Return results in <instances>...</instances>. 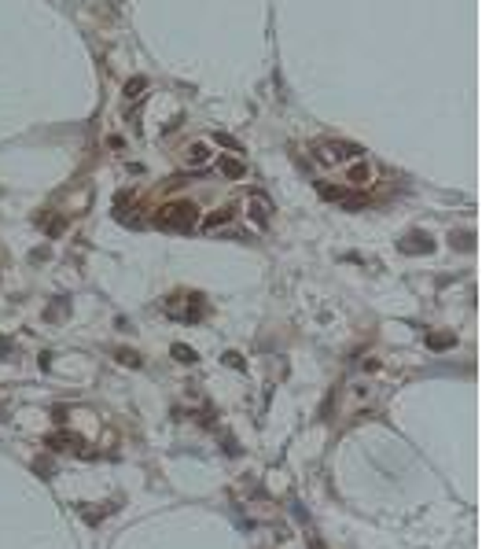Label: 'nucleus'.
<instances>
[{
  "instance_id": "1",
  "label": "nucleus",
  "mask_w": 482,
  "mask_h": 549,
  "mask_svg": "<svg viewBox=\"0 0 482 549\" xmlns=\"http://www.w3.org/2000/svg\"><path fill=\"white\" fill-rule=\"evenodd\" d=\"M158 229H177V233H192L199 225V207L195 203H166L163 210L155 214Z\"/></svg>"
},
{
  "instance_id": "2",
  "label": "nucleus",
  "mask_w": 482,
  "mask_h": 549,
  "mask_svg": "<svg viewBox=\"0 0 482 549\" xmlns=\"http://www.w3.org/2000/svg\"><path fill=\"white\" fill-rule=\"evenodd\" d=\"M364 151L357 148V144H350V140H328V144H320V148L313 151L317 163H324V166H335V163H354V158H361Z\"/></svg>"
},
{
  "instance_id": "3",
  "label": "nucleus",
  "mask_w": 482,
  "mask_h": 549,
  "mask_svg": "<svg viewBox=\"0 0 482 549\" xmlns=\"http://www.w3.org/2000/svg\"><path fill=\"white\" fill-rule=\"evenodd\" d=\"M202 310H207V306H202V299H199V295H192V299L173 295V299L166 302V313H170V317H181V321H199Z\"/></svg>"
},
{
  "instance_id": "4",
  "label": "nucleus",
  "mask_w": 482,
  "mask_h": 549,
  "mask_svg": "<svg viewBox=\"0 0 482 549\" xmlns=\"http://www.w3.org/2000/svg\"><path fill=\"white\" fill-rule=\"evenodd\" d=\"M372 177H376V166H372L364 155H361V158H354V163L346 166V184H350V189H369Z\"/></svg>"
},
{
  "instance_id": "5",
  "label": "nucleus",
  "mask_w": 482,
  "mask_h": 549,
  "mask_svg": "<svg viewBox=\"0 0 482 549\" xmlns=\"http://www.w3.org/2000/svg\"><path fill=\"white\" fill-rule=\"evenodd\" d=\"M45 446H48L52 454H70V450L81 454V450H85V439L74 435V431H52V435L45 439Z\"/></svg>"
},
{
  "instance_id": "6",
  "label": "nucleus",
  "mask_w": 482,
  "mask_h": 549,
  "mask_svg": "<svg viewBox=\"0 0 482 549\" xmlns=\"http://www.w3.org/2000/svg\"><path fill=\"white\" fill-rule=\"evenodd\" d=\"M247 214H251V222L258 225V229H266L269 225V218H273V203H269V199L266 196H251V199H247Z\"/></svg>"
},
{
  "instance_id": "7",
  "label": "nucleus",
  "mask_w": 482,
  "mask_h": 549,
  "mask_svg": "<svg viewBox=\"0 0 482 549\" xmlns=\"http://www.w3.org/2000/svg\"><path fill=\"white\" fill-rule=\"evenodd\" d=\"M210 158H214V148H210L207 140H195V144H188V151H184V163L192 166V170L210 166Z\"/></svg>"
},
{
  "instance_id": "8",
  "label": "nucleus",
  "mask_w": 482,
  "mask_h": 549,
  "mask_svg": "<svg viewBox=\"0 0 482 549\" xmlns=\"http://www.w3.org/2000/svg\"><path fill=\"white\" fill-rule=\"evenodd\" d=\"M232 218H236V207H221V210H214V214H207V218H202V229H207V233H214V229H225Z\"/></svg>"
},
{
  "instance_id": "9",
  "label": "nucleus",
  "mask_w": 482,
  "mask_h": 549,
  "mask_svg": "<svg viewBox=\"0 0 482 549\" xmlns=\"http://www.w3.org/2000/svg\"><path fill=\"white\" fill-rule=\"evenodd\" d=\"M217 173L221 177H232V181H240V177H247V166H243V158H217Z\"/></svg>"
},
{
  "instance_id": "10",
  "label": "nucleus",
  "mask_w": 482,
  "mask_h": 549,
  "mask_svg": "<svg viewBox=\"0 0 482 549\" xmlns=\"http://www.w3.org/2000/svg\"><path fill=\"white\" fill-rule=\"evenodd\" d=\"M401 251H423V255H431L434 251V243H431V236H423V233H413L405 243H401Z\"/></svg>"
},
{
  "instance_id": "11",
  "label": "nucleus",
  "mask_w": 482,
  "mask_h": 549,
  "mask_svg": "<svg viewBox=\"0 0 482 549\" xmlns=\"http://www.w3.org/2000/svg\"><path fill=\"white\" fill-rule=\"evenodd\" d=\"M144 89H148V81H144V78H129V81H125V89H122V96L137 104V100L144 96Z\"/></svg>"
},
{
  "instance_id": "12",
  "label": "nucleus",
  "mask_w": 482,
  "mask_h": 549,
  "mask_svg": "<svg viewBox=\"0 0 482 549\" xmlns=\"http://www.w3.org/2000/svg\"><path fill=\"white\" fill-rule=\"evenodd\" d=\"M170 354L177 358L181 365H195V361H199V354L192 351V346H184V343H173V351H170Z\"/></svg>"
},
{
  "instance_id": "13",
  "label": "nucleus",
  "mask_w": 482,
  "mask_h": 549,
  "mask_svg": "<svg viewBox=\"0 0 482 549\" xmlns=\"http://www.w3.org/2000/svg\"><path fill=\"white\" fill-rule=\"evenodd\" d=\"M221 361H225L228 369H240V372L247 369V361H243V354H240V351H225V354H221Z\"/></svg>"
},
{
  "instance_id": "14",
  "label": "nucleus",
  "mask_w": 482,
  "mask_h": 549,
  "mask_svg": "<svg viewBox=\"0 0 482 549\" xmlns=\"http://www.w3.org/2000/svg\"><path fill=\"white\" fill-rule=\"evenodd\" d=\"M214 144H221V148H228V151H243V144L236 137H228V133H214Z\"/></svg>"
},
{
  "instance_id": "15",
  "label": "nucleus",
  "mask_w": 482,
  "mask_h": 549,
  "mask_svg": "<svg viewBox=\"0 0 482 549\" xmlns=\"http://www.w3.org/2000/svg\"><path fill=\"white\" fill-rule=\"evenodd\" d=\"M118 361H122V365H129V369H140L144 365V358L137 351H118Z\"/></svg>"
},
{
  "instance_id": "16",
  "label": "nucleus",
  "mask_w": 482,
  "mask_h": 549,
  "mask_svg": "<svg viewBox=\"0 0 482 549\" xmlns=\"http://www.w3.org/2000/svg\"><path fill=\"white\" fill-rule=\"evenodd\" d=\"M453 343H457L453 336H427V346H431V351H449Z\"/></svg>"
},
{
  "instance_id": "17",
  "label": "nucleus",
  "mask_w": 482,
  "mask_h": 549,
  "mask_svg": "<svg viewBox=\"0 0 482 549\" xmlns=\"http://www.w3.org/2000/svg\"><path fill=\"white\" fill-rule=\"evenodd\" d=\"M317 192L324 196V199H335V203H343V199H346V192L343 189H331V184H317Z\"/></svg>"
},
{
  "instance_id": "18",
  "label": "nucleus",
  "mask_w": 482,
  "mask_h": 549,
  "mask_svg": "<svg viewBox=\"0 0 482 549\" xmlns=\"http://www.w3.org/2000/svg\"><path fill=\"white\" fill-rule=\"evenodd\" d=\"M310 549H324V542H320V538H310Z\"/></svg>"
}]
</instances>
